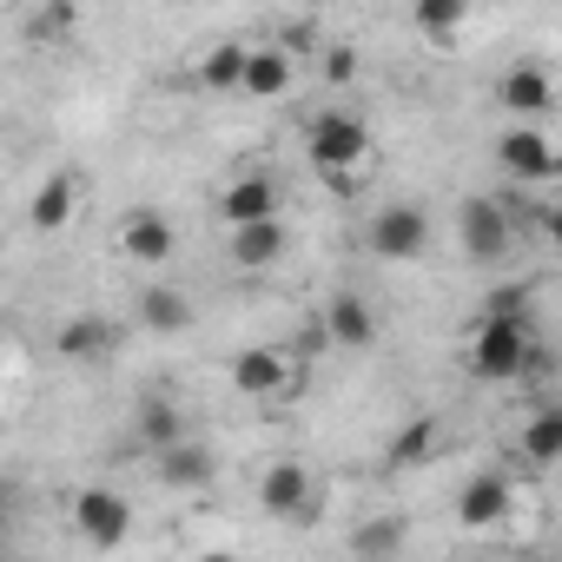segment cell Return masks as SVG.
Here are the masks:
<instances>
[{"label": "cell", "instance_id": "obj_5", "mask_svg": "<svg viewBox=\"0 0 562 562\" xmlns=\"http://www.w3.org/2000/svg\"><path fill=\"white\" fill-rule=\"evenodd\" d=\"M74 529H80L93 549H120V542L133 536V503H126L120 490L93 483V490H80V496H74Z\"/></svg>", "mask_w": 562, "mask_h": 562}, {"label": "cell", "instance_id": "obj_2", "mask_svg": "<svg viewBox=\"0 0 562 562\" xmlns=\"http://www.w3.org/2000/svg\"><path fill=\"white\" fill-rule=\"evenodd\" d=\"M305 153H312V166H318V172L351 179V172L371 159V126H364L358 113H318V120H312V133H305Z\"/></svg>", "mask_w": 562, "mask_h": 562}, {"label": "cell", "instance_id": "obj_3", "mask_svg": "<svg viewBox=\"0 0 562 562\" xmlns=\"http://www.w3.org/2000/svg\"><path fill=\"white\" fill-rule=\"evenodd\" d=\"M364 245L378 258H391V265H411V258L430 251V212L424 205H384V212H371Z\"/></svg>", "mask_w": 562, "mask_h": 562}, {"label": "cell", "instance_id": "obj_20", "mask_svg": "<svg viewBox=\"0 0 562 562\" xmlns=\"http://www.w3.org/2000/svg\"><path fill=\"white\" fill-rule=\"evenodd\" d=\"M139 325L159 331V338H179L192 325V299L172 292V285H153V292H139Z\"/></svg>", "mask_w": 562, "mask_h": 562}, {"label": "cell", "instance_id": "obj_7", "mask_svg": "<svg viewBox=\"0 0 562 562\" xmlns=\"http://www.w3.org/2000/svg\"><path fill=\"white\" fill-rule=\"evenodd\" d=\"M496 106H503L516 126H536V120L555 106V80H549V67H536V60H516V67L496 80Z\"/></svg>", "mask_w": 562, "mask_h": 562}, {"label": "cell", "instance_id": "obj_8", "mask_svg": "<svg viewBox=\"0 0 562 562\" xmlns=\"http://www.w3.org/2000/svg\"><path fill=\"white\" fill-rule=\"evenodd\" d=\"M232 384L245 397H285V391H299V364L285 351H271V345H245L232 358Z\"/></svg>", "mask_w": 562, "mask_h": 562}, {"label": "cell", "instance_id": "obj_6", "mask_svg": "<svg viewBox=\"0 0 562 562\" xmlns=\"http://www.w3.org/2000/svg\"><path fill=\"white\" fill-rule=\"evenodd\" d=\"M258 509L278 516V522H292V516H312L318 509V483L299 457H278L265 476H258Z\"/></svg>", "mask_w": 562, "mask_h": 562}, {"label": "cell", "instance_id": "obj_21", "mask_svg": "<svg viewBox=\"0 0 562 562\" xmlns=\"http://www.w3.org/2000/svg\"><path fill=\"white\" fill-rule=\"evenodd\" d=\"M245 60H251V47H245V41H218V47H205L199 80H205L212 93H245Z\"/></svg>", "mask_w": 562, "mask_h": 562}, {"label": "cell", "instance_id": "obj_19", "mask_svg": "<svg viewBox=\"0 0 562 562\" xmlns=\"http://www.w3.org/2000/svg\"><path fill=\"white\" fill-rule=\"evenodd\" d=\"M285 245L292 238H285V225H278V218L271 225H251V232H232V265L238 271H271L278 258H285Z\"/></svg>", "mask_w": 562, "mask_h": 562}, {"label": "cell", "instance_id": "obj_9", "mask_svg": "<svg viewBox=\"0 0 562 562\" xmlns=\"http://www.w3.org/2000/svg\"><path fill=\"white\" fill-rule=\"evenodd\" d=\"M218 218H225L232 232L271 225V218H278V179H271V172H238V179L218 192Z\"/></svg>", "mask_w": 562, "mask_h": 562}, {"label": "cell", "instance_id": "obj_17", "mask_svg": "<svg viewBox=\"0 0 562 562\" xmlns=\"http://www.w3.org/2000/svg\"><path fill=\"white\" fill-rule=\"evenodd\" d=\"M74 205H80V179L74 172H54V179H41L27 218H34V232H60V225H74Z\"/></svg>", "mask_w": 562, "mask_h": 562}, {"label": "cell", "instance_id": "obj_24", "mask_svg": "<svg viewBox=\"0 0 562 562\" xmlns=\"http://www.w3.org/2000/svg\"><path fill=\"white\" fill-rule=\"evenodd\" d=\"M139 437H146V443H153V457H159V450L186 443V417H179L166 397H159V404H139Z\"/></svg>", "mask_w": 562, "mask_h": 562}, {"label": "cell", "instance_id": "obj_28", "mask_svg": "<svg viewBox=\"0 0 562 562\" xmlns=\"http://www.w3.org/2000/svg\"><path fill=\"white\" fill-rule=\"evenodd\" d=\"M542 232H549V238L562 245V199H555V205H542Z\"/></svg>", "mask_w": 562, "mask_h": 562}, {"label": "cell", "instance_id": "obj_18", "mask_svg": "<svg viewBox=\"0 0 562 562\" xmlns=\"http://www.w3.org/2000/svg\"><path fill=\"white\" fill-rule=\"evenodd\" d=\"M437 450H443L437 417H404L397 437H391V450H384V463H391V470H411V463H430Z\"/></svg>", "mask_w": 562, "mask_h": 562}, {"label": "cell", "instance_id": "obj_4", "mask_svg": "<svg viewBox=\"0 0 562 562\" xmlns=\"http://www.w3.org/2000/svg\"><path fill=\"white\" fill-rule=\"evenodd\" d=\"M457 245L476 258V265H496L509 245H516V218L503 199H463L457 205Z\"/></svg>", "mask_w": 562, "mask_h": 562}, {"label": "cell", "instance_id": "obj_25", "mask_svg": "<svg viewBox=\"0 0 562 562\" xmlns=\"http://www.w3.org/2000/svg\"><path fill=\"white\" fill-rule=\"evenodd\" d=\"M397 542H404V529H397L391 516H378V522H364V529L351 536V562H391Z\"/></svg>", "mask_w": 562, "mask_h": 562}, {"label": "cell", "instance_id": "obj_29", "mask_svg": "<svg viewBox=\"0 0 562 562\" xmlns=\"http://www.w3.org/2000/svg\"><path fill=\"white\" fill-rule=\"evenodd\" d=\"M199 562H238V555H232V549H205Z\"/></svg>", "mask_w": 562, "mask_h": 562}, {"label": "cell", "instance_id": "obj_26", "mask_svg": "<svg viewBox=\"0 0 562 562\" xmlns=\"http://www.w3.org/2000/svg\"><path fill=\"white\" fill-rule=\"evenodd\" d=\"M411 21H417V34H457V27H463L470 14L457 8V0H424V8H417Z\"/></svg>", "mask_w": 562, "mask_h": 562}, {"label": "cell", "instance_id": "obj_12", "mask_svg": "<svg viewBox=\"0 0 562 562\" xmlns=\"http://www.w3.org/2000/svg\"><path fill=\"white\" fill-rule=\"evenodd\" d=\"M496 159H503V172H509V179H529V186H536V179H549V172L562 166V153L549 146V133H542V126H509V133L496 139Z\"/></svg>", "mask_w": 562, "mask_h": 562}, {"label": "cell", "instance_id": "obj_1", "mask_svg": "<svg viewBox=\"0 0 562 562\" xmlns=\"http://www.w3.org/2000/svg\"><path fill=\"white\" fill-rule=\"evenodd\" d=\"M536 364V325H503V318H476L470 331V371L483 384H509Z\"/></svg>", "mask_w": 562, "mask_h": 562}, {"label": "cell", "instance_id": "obj_27", "mask_svg": "<svg viewBox=\"0 0 562 562\" xmlns=\"http://www.w3.org/2000/svg\"><path fill=\"white\" fill-rule=\"evenodd\" d=\"M351 74H358V47H325V80L345 87Z\"/></svg>", "mask_w": 562, "mask_h": 562}, {"label": "cell", "instance_id": "obj_14", "mask_svg": "<svg viewBox=\"0 0 562 562\" xmlns=\"http://www.w3.org/2000/svg\"><path fill=\"white\" fill-rule=\"evenodd\" d=\"M153 470H159V483H166V490H205V483L218 476V457H212L199 437H186V443L159 450V457H153Z\"/></svg>", "mask_w": 562, "mask_h": 562}, {"label": "cell", "instance_id": "obj_23", "mask_svg": "<svg viewBox=\"0 0 562 562\" xmlns=\"http://www.w3.org/2000/svg\"><path fill=\"white\" fill-rule=\"evenodd\" d=\"M476 318H503V325H536V285H496L490 299H483V312Z\"/></svg>", "mask_w": 562, "mask_h": 562}, {"label": "cell", "instance_id": "obj_15", "mask_svg": "<svg viewBox=\"0 0 562 562\" xmlns=\"http://www.w3.org/2000/svg\"><path fill=\"white\" fill-rule=\"evenodd\" d=\"M120 345V325H106L100 312H80V318H67L60 325V338H54V351L67 358V364H87V358H106Z\"/></svg>", "mask_w": 562, "mask_h": 562}, {"label": "cell", "instance_id": "obj_11", "mask_svg": "<svg viewBox=\"0 0 562 562\" xmlns=\"http://www.w3.org/2000/svg\"><path fill=\"white\" fill-rule=\"evenodd\" d=\"M120 251H126L133 265H166V258L179 251V232H172V218H166V212L133 205V212L120 218Z\"/></svg>", "mask_w": 562, "mask_h": 562}, {"label": "cell", "instance_id": "obj_22", "mask_svg": "<svg viewBox=\"0 0 562 562\" xmlns=\"http://www.w3.org/2000/svg\"><path fill=\"white\" fill-rule=\"evenodd\" d=\"M522 463H562V404H542L522 424Z\"/></svg>", "mask_w": 562, "mask_h": 562}, {"label": "cell", "instance_id": "obj_16", "mask_svg": "<svg viewBox=\"0 0 562 562\" xmlns=\"http://www.w3.org/2000/svg\"><path fill=\"white\" fill-rule=\"evenodd\" d=\"M245 93H251V100H285V93H292V54L278 47V41L251 47V60H245Z\"/></svg>", "mask_w": 562, "mask_h": 562}, {"label": "cell", "instance_id": "obj_13", "mask_svg": "<svg viewBox=\"0 0 562 562\" xmlns=\"http://www.w3.org/2000/svg\"><path fill=\"white\" fill-rule=\"evenodd\" d=\"M318 325H325V338L345 345V351H371V345H378V312H371L358 292H331V305L318 312Z\"/></svg>", "mask_w": 562, "mask_h": 562}, {"label": "cell", "instance_id": "obj_10", "mask_svg": "<svg viewBox=\"0 0 562 562\" xmlns=\"http://www.w3.org/2000/svg\"><path fill=\"white\" fill-rule=\"evenodd\" d=\"M509 509H516V490H509L503 470H476V476L457 490V522H463V529H503Z\"/></svg>", "mask_w": 562, "mask_h": 562}]
</instances>
